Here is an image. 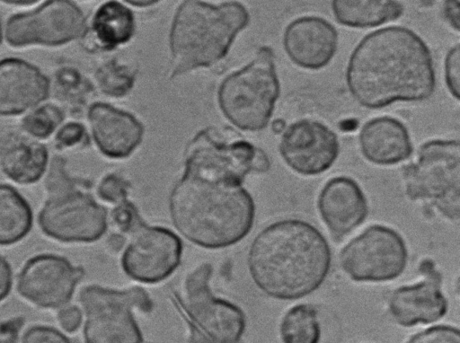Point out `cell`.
Listing matches in <instances>:
<instances>
[{
	"instance_id": "obj_31",
	"label": "cell",
	"mask_w": 460,
	"mask_h": 343,
	"mask_svg": "<svg viewBox=\"0 0 460 343\" xmlns=\"http://www.w3.org/2000/svg\"><path fill=\"white\" fill-rule=\"evenodd\" d=\"M111 218L119 231L128 235L145 223L137 207L128 199L114 207Z\"/></svg>"
},
{
	"instance_id": "obj_15",
	"label": "cell",
	"mask_w": 460,
	"mask_h": 343,
	"mask_svg": "<svg viewBox=\"0 0 460 343\" xmlns=\"http://www.w3.org/2000/svg\"><path fill=\"white\" fill-rule=\"evenodd\" d=\"M279 150L293 172L302 176H316L328 171L336 162L340 142L327 125L302 119L285 128Z\"/></svg>"
},
{
	"instance_id": "obj_36",
	"label": "cell",
	"mask_w": 460,
	"mask_h": 343,
	"mask_svg": "<svg viewBox=\"0 0 460 343\" xmlns=\"http://www.w3.org/2000/svg\"><path fill=\"white\" fill-rule=\"evenodd\" d=\"M22 343H72L58 330L46 326L35 325L29 328L22 336Z\"/></svg>"
},
{
	"instance_id": "obj_30",
	"label": "cell",
	"mask_w": 460,
	"mask_h": 343,
	"mask_svg": "<svg viewBox=\"0 0 460 343\" xmlns=\"http://www.w3.org/2000/svg\"><path fill=\"white\" fill-rule=\"evenodd\" d=\"M49 164V172L45 180V188L49 195L77 187V181L67 173L63 158L55 156Z\"/></svg>"
},
{
	"instance_id": "obj_29",
	"label": "cell",
	"mask_w": 460,
	"mask_h": 343,
	"mask_svg": "<svg viewBox=\"0 0 460 343\" xmlns=\"http://www.w3.org/2000/svg\"><path fill=\"white\" fill-rule=\"evenodd\" d=\"M95 78L101 91L112 97L124 96L134 84L133 72L115 60L100 66L95 73Z\"/></svg>"
},
{
	"instance_id": "obj_11",
	"label": "cell",
	"mask_w": 460,
	"mask_h": 343,
	"mask_svg": "<svg viewBox=\"0 0 460 343\" xmlns=\"http://www.w3.org/2000/svg\"><path fill=\"white\" fill-rule=\"evenodd\" d=\"M41 232L66 243L98 241L108 228L107 210L78 187L49 195L38 215Z\"/></svg>"
},
{
	"instance_id": "obj_12",
	"label": "cell",
	"mask_w": 460,
	"mask_h": 343,
	"mask_svg": "<svg viewBox=\"0 0 460 343\" xmlns=\"http://www.w3.org/2000/svg\"><path fill=\"white\" fill-rule=\"evenodd\" d=\"M270 165L266 154L252 144L245 141L226 144L204 130L194 137L186 150L184 172L242 184L248 173L265 172Z\"/></svg>"
},
{
	"instance_id": "obj_13",
	"label": "cell",
	"mask_w": 460,
	"mask_h": 343,
	"mask_svg": "<svg viewBox=\"0 0 460 343\" xmlns=\"http://www.w3.org/2000/svg\"><path fill=\"white\" fill-rule=\"evenodd\" d=\"M182 242L172 231L143 223L129 234L120 264L124 273L143 284L168 278L179 267Z\"/></svg>"
},
{
	"instance_id": "obj_1",
	"label": "cell",
	"mask_w": 460,
	"mask_h": 343,
	"mask_svg": "<svg viewBox=\"0 0 460 343\" xmlns=\"http://www.w3.org/2000/svg\"><path fill=\"white\" fill-rule=\"evenodd\" d=\"M345 79L352 98L369 110L425 101L436 87L429 46L418 33L400 25L364 36L349 56Z\"/></svg>"
},
{
	"instance_id": "obj_45",
	"label": "cell",
	"mask_w": 460,
	"mask_h": 343,
	"mask_svg": "<svg viewBox=\"0 0 460 343\" xmlns=\"http://www.w3.org/2000/svg\"><path fill=\"white\" fill-rule=\"evenodd\" d=\"M0 44H1V41H0Z\"/></svg>"
},
{
	"instance_id": "obj_26",
	"label": "cell",
	"mask_w": 460,
	"mask_h": 343,
	"mask_svg": "<svg viewBox=\"0 0 460 343\" xmlns=\"http://www.w3.org/2000/svg\"><path fill=\"white\" fill-rule=\"evenodd\" d=\"M279 334L283 343H320L322 330L318 312L308 303H299L284 314Z\"/></svg>"
},
{
	"instance_id": "obj_24",
	"label": "cell",
	"mask_w": 460,
	"mask_h": 343,
	"mask_svg": "<svg viewBox=\"0 0 460 343\" xmlns=\"http://www.w3.org/2000/svg\"><path fill=\"white\" fill-rule=\"evenodd\" d=\"M33 214L28 201L9 184H0V246L15 244L31 230Z\"/></svg>"
},
{
	"instance_id": "obj_4",
	"label": "cell",
	"mask_w": 460,
	"mask_h": 343,
	"mask_svg": "<svg viewBox=\"0 0 460 343\" xmlns=\"http://www.w3.org/2000/svg\"><path fill=\"white\" fill-rule=\"evenodd\" d=\"M249 22L239 3L211 5L185 1L178 8L170 34L172 75L209 66L227 53L235 35Z\"/></svg>"
},
{
	"instance_id": "obj_44",
	"label": "cell",
	"mask_w": 460,
	"mask_h": 343,
	"mask_svg": "<svg viewBox=\"0 0 460 343\" xmlns=\"http://www.w3.org/2000/svg\"><path fill=\"white\" fill-rule=\"evenodd\" d=\"M129 3L132 4H137V6L142 5V4H145V6H146V5L154 4L155 2H154V1H140V2L133 1V2H129Z\"/></svg>"
},
{
	"instance_id": "obj_27",
	"label": "cell",
	"mask_w": 460,
	"mask_h": 343,
	"mask_svg": "<svg viewBox=\"0 0 460 343\" xmlns=\"http://www.w3.org/2000/svg\"><path fill=\"white\" fill-rule=\"evenodd\" d=\"M64 110L58 105L38 106L25 115L21 122L23 132L35 139H46L59 128L65 119Z\"/></svg>"
},
{
	"instance_id": "obj_43",
	"label": "cell",
	"mask_w": 460,
	"mask_h": 343,
	"mask_svg": "<svg viewBox=\"0 0 460 343\" xmlns=\"http://www.w3.org/2000/svg\"><path fill=\"white\" fill-rule=\"evenodd\" d=\"M7 4L19 5V6H31L34 4H37L38 1H5L4 2Z\"/></svg>"
},
{
	"instance_id": "obj_7",
	"label": "cell",
	"mask_w": 460,
	"mask_h": 343,
	"mask_svg": "<svg viewBox=\"0 0 460 343\" xmlns=\"http://www.w3.org/2000/svg\"><path fill=\"white\" fill-rule=\"evenodd\" d=\"M279 94L273 51L262 47L247 66L223 82L218 98L231 122L243 130L259 131L267 127Z\"/></svg>"
},
{
	"instance_id": "obj_37",
	"label": "cell",
	"mask_w": 460,
	"mask_h": 343,
	"mask_svg": "<svg viewBox=\"0 0 460 343\" xmlns=\"http://www.w3.org/2000/svg\"><path fill=\"white\" fill-rule=\"evenodd\" d=\"M83 320L81 310L75 305L64 306L59 309L58 321L60 327L68 333L75 332Z\"/></svg>"
},
{
	"instance_id": "obj_6",
	"label": "cell",
	"mask_w": 460,
	"mask_h": 343,
	"mask_svg": "<svg viewBox=\"0 0 460 343\" xmlns=\"http://www.w3.org/2000/svg\"><path fill=\"white\" fill-rule=\"evenodd\" d=\"M405 194L411 201L435 207L445 218L458 221L460 145L458 139L423 143L414 160L402 168Z\"/></svg>"
},
{
	"instance_id": "obj_23",
	"label": "cell",
	"mask_w": 460,
	"mask_h": 343,
	"mask_svg": "<svg viewBox=\"0 0 460 343\" xmlns=\"http://www.w3.org/2000/svg\"><path fill=\"white\" fill-rule=\"evenodd\" d=\"M331 9L338 23L354 29L378 27L399 19L404 11L394 0H334Z\"/></svg>"
},
{
	"instance_id": "obj_40",
	"label": "cell",
	"mask_w": 460,
	"mask_h": 343,
	"mask_svg": "<svg viewBox=\"0 0 460 343\" xmlns=\"http://www.w3.org/2000/svg\"><path fill=\"white\" fill-rule=\"evenodd\" d=\"M459 1H445L442 13L445 21L457 32L460 31Z\"/></svg>"
},
{
	"instance_id": "obj_21",
	"label": "cell",
	"mask_w": 460,
	"mask_h": 343,
	"mask_svg": "<svg viewBox=\"0 0 460 343\" xmlns=\"http://www.w3.org/2000/svg\"><path fill=\"white\" fill-rule=\"evenodd\" d=\"M358 145L367 161L381 166L400 163L413 153L407 127L391 116L375 117L365 122L358 134Z\"/></svg>"
},
{
	"instance_id": "obj_33",
	"label": "cell",
	"mask_w": 460,
	"mask_h": 343,
	"mask_svg": "<svg viewBox=\"0 0 460 343\" xmlns=\"http://www.w3.org/2000/svg\"><path fill=\"white\" fill-rule=\"evenodd\" d=\"M54 141L58 150L68 149L86 145L88 136L81 123L69 121L58 129Z\"/></svg>"
},
{
	"instance_id": "obj_17",
	"label": "cell",
	"mask_w": 460,
	"mask_h": 343,
	"mask_svg": "<svg viewBox=\"0 0 460 343\" xmlns=\"http://www.w3.org/2000/svg\"><path fill=\"white\" fill-rule=\"evenodd\" d=\"M339 33L326 19L304 15L291 21L283 33L284 50L293 64L306 70H320L336 54Z\"/></svg>"
},
{
	"instance_id": "obj_41",
	"label": "cell",
	"mask_w": 460,
	"mask_h": 343,
	"mask_svg": "<svg viewBox=\"0 0 460 343\" xmlns=\"http://www.w3.org/2000/svg\"><path fill=\"white\" fill-rule=\"evenodd\" d=\"M125 239L122 235L119 234H112L109 240V245L113 251H119L120 248L124 245Z\"/></svg>"
},
{
	"instance_id": "obj_32",
	"label": "cell",
	"mask_w": 460,
	"mask_h": 343,
	"mask_svg": "<svg viewBox=\"0 0 460 343\" xmlns=\"http://www.w3.org/2000/svg\"><path fill=\"white\" fill-rule=\"evenodd\" d=\"M406 343H460V332L452 325H436L415 333Z\"/></svg>"
},
{
	"instance_id": "obj_3",
	"label": "cell",
	"mask_w": 460,
	"mask_h": 343,
	"mask_svg": "<svg viewBox=\"0 0 460 343\" xmlns=\"http://www.w3.org/2000/svg\"><path fill=\"white\" fill-rule=\"evenodd\" d=\"M169 213L187 241L218 250L236 244L251 232L255 204L242 184L183 172L171 191Z\"/></svg>"
},
{
	"instance_id": "obj_2",
	"label": "cell",
	"mask_w": 460,
	"mask_h": 343,
	"mask_svg": "<svg viewBox=\"0 0 460 343\" xmlns=\"http://www.w3.org/2000/svg\"><path fill=\"white\" fill-rule=\"evenodd\" d=\"M247 266L263 294L276 300H298L323 284L331 269L332 251L312 224L285 218L257 233L249 247Z\"/></svg>"
},
{
	"instance_id": "obj_8",
	"label": "cell",
	"mask_w": 460,
	"mask_h": 343,
	"mask_svg": "<svg viewBox=\"0 0 460 343\" xmlns=\"http://www.w3.org/2000/svg\"><path fill=\"white\" fill-rule=\"evenodd\" d=\"M84 311V343H147L134 317V310L148 312L153 302L140 286L113 289L87 286L79 294Z\"/></svg>"
},
{
	"instance_id": "obj_42",
	"label": "cell",
	"mask_w": 460,
	"mask_h": 343,
	"mask_svg": "<svg viewBox=\"0 0 460 343\" xmlns=\"http://www.w3.org/2000/svg\"><path fill=\"white\" fill-rule=\"evenodd\" d=\"M271 128L275 134H280L287 128V124L284 119H277L272 122Z\"/></svg>"
},
{
	"instance_id": "obj_20",
	"label": "cell",
	"mask_w": 460,
	"mask_h": 343,
	"mask_svg": "<svg viewBox=\"0 0 460 343\" xmlns=\"http://www.w3.org/2000/svg\"><path fill=\"white\" fill-rule=\"evenodd\" d=\"M87 116L96 145L110 158L128 156L141 141L143 127L128 112L95 102Z\"/></svg>"
},
{
	"instance_id": "obj_28",
	"label": "cell",
	"mask_w": 460,
	"mask_h": 343,
	"mask_svg": "<svg viewBox=\"0 0 460 343\" xmlns=\"http://www.w3.org/2000/svg\"><path fill=\"white\" fill-rule=\"evenodd\" d=\"M62 101L70 104L82 103L92 91L91 84L79 72L72 68H62L56 72L50 92Z\"/></svg>"
},
{
	"instance_id": "obj_25",
	"label": "cell",
	"mask_w": 460,
	"mask_h": 343,
	"mask_svg": "<svg viewBox=\"0 0 460 343\" xmlns=\"http://www.w3.org/2000/svg\"><path fill=\"white\" fill-rule=\"evenodd\" d=\"M92 29L96 44L105 49H111L129 40L134 31V16L120 3L107 2L97 10Z\"/></svg>"
},
{
	"instance_id": "obj_22",
	"label": "cell",
	"mask_w": 460,
	"mask_h": 343,
	"mask_svg": "<svg viewBox=\"0 0 460 343\" xmlns=\"http://www.w3.org/2000/svg\"><path fill=\"white\" fill-rule=\"evenodd\" d=\"M49 163L45 145L25 133L11 131L0 139V168L11 180L21 185L39 181Z\"/></svg>"
},
{
	"instance_id": "obj_38",
	"label": "cell",
	"mask_w": 460,
	"mask_h": 343,
	"mask_svg": "<svg viewBox=\"0 0 460 343\" xmlns=\"http://www.w3.org/2000/svg\"><path fill=\"white\" fill-rule=\"evenodd\" d=\"M23 325L22 317H16L0 324V343H15L18 332Z\"/></svg>"
},
{
	"instance_id": "obj_39",
	"label": "cell",
	"mask_w": 460,
	"mask_h": 343,
	"mask_svg": "<svg viewBox=\"0 0 460 343\" xmlns=\"http://www.w3.org/2000/svg\"><path fill=\"white\" fill-rule=\"evenodd\" d=\"M13 286V270L10 263L0 255V303L10 294Z\"/></svg>"
},
{
	"instance_id": "obj_14",
	"label": "cell",
	"mask_w": 460,
	"mask_h": 343,
	"mask_svg": "<svg viewBox=\"0 0 460 343\" xmlns=\"http://www.w3.org/2000/svg\"><path fill=\"white\" fill-rule=\"evenodd\" d=\"M84 275L66 257L42 253L29 259L17 281L20 295L35 306L60 309L72 299L76 286Z\"/></svg>"
},
{
	"instance_id": "obj_35",
	"label": "cell",
	"mask_w": 460,
	"mask_h": 343,
	"mask_svg": "<svg viewBox=\"0 0 460 343\" xmlns=\"http://www.w3.org/2000/svg\"><path fill=\"white\" fill-rule=\"evenodd\" d=\"M129 183L124 178L112 173L105 176L100 182L97 192L106 202L119 204L127 199Z\"/></svg>"
},
{
	"instance_id": "obj_9",
	"label": "cell",
	"mask_w": 460,
	"mask_h": 343,
	"mask_svg": "<svg viewBox=\"0 0 460 343\" xmlns=\"http://www.w3.org/2000/svg\"><path fill=\"white\" fill-rule=\"evenodd\" d=\"M408 256L406 242L397 231L373 224L341 250L340 265L353 281L386 282L403 273Z\"/></svg>"
},
{
	"instance_id": "obj_34",
	"label": "cell",
	"mask_w": 460,
	"mask_h": 343,
	"mask_svg": "<svg viewBox=\"0 0 460 343\" xmlns=\"http://www.w3.org/2000/svg\"><path fill=\"white\" fill-rule=\"evenodd\" d=\"M444 77L449 93L456 101L460 99V47H451L444 61Z\"/></svg>"
},
{
	"instance_id": "obj_19",
	"label": "cell",
	"mask_w": 460,
	"mask_h": 343,
	"mask_svg": "<svg viewBox=\"0 0 460 343\" xmlns=\"http://www.w3.org/2000/svg\"><path fill=\"white\" fill-rule=\"evenodd\" d=\"M50 94V81L33 64L17 57L0 60V117L20 115Z\"/></svg>"
},
{
	"instance_id": "obj_10",
	"label": "cell",
	"mask_w": 460,
	"mask_h": 343,
	"mask_svg": "<svg viewBox=\"0 0 460 343\" xmlns=\"http://www.w3.org/2000/svg\"><path fill=\"white\" fill-rule=\"evenodd\" d=\"M82 10L71 1H44L40 5L11 15L4 39L13 48L58 47L87 33Z\"/></svg>"
},
{
	"instance_id": "obj_18",
	"label": "cell",
	"mask_w": 460,
	"mask_h": 343,
	"mask_svg": "<svg viewBox=\"0 0 460 343\" xmlns=\"http://www.w3.org/2000/svg\"><path fill=\"white\" fill-rule=\"evenodd\" d=\"M320 216L336 242L364 223L368 203L359 184L349 176L328 180L317 198Z\"/></svg>"
},
{
	"instance_id": "obj_16",
	"label": "cell",
	"mask_w": 460,
	"mask_h": 343,
	"mask_svg": "<svg viewBox=\"0 0 460 343\" xmlns=\"http://www.w3.org/2000/svg\"><path fill=\"white\" fill-rule=\"evenodd\" d=\"M419 271L423 276L420 281L401 286L389 297V313L402 327L433 323L447 312V299L441 290L442 275L434 261L422 259Z\"/></svg>"
},
{
	"instance_id": "obj_5",
	"label": "cell",
	"mask_w": 460,
	"mask_h": 343,
	"mask_svg": "<svg viewBox=\"0 0 460 343\" xmlns=\"http://www.w3.org/2000/svg\"><path fill=\"white\" fill-rule=\"evenodd\" d=\"M211 275V265L200 264L186 276L181 289L172 293V303L189 330L188 343H240L245 314L234 303L214 295Z\"/></svg>"
}]
</instances>
